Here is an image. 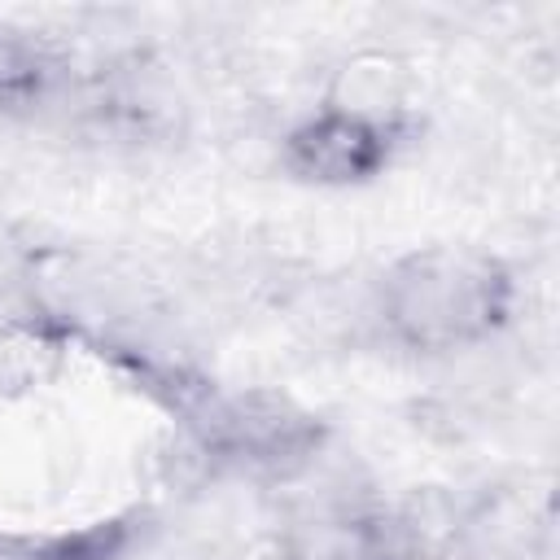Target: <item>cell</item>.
Returning a JSON list of instances; mask_svg holds the SVG:
<instances>
[{"label": "cell", "instance_id": "cell-5", "mask_svg": "<svg viewBox=\"0 0 560 560\" xmlns=\"http://www.w3.org/2000/svg\"><path fill=\"white\" fill-rule=\"evenodd\" d=\"M61 341L35 324H0V398H18L57 372Z\"/></svg>", "mask_w": 560, "mask_h": 560}, {"label": "cell", "instance_id": "cell-4", "mask_svg": "<svg viewBox=\"0 0 560 560\" xmlns=\"http://www.w3.org/2000/svg\"><path fill=\"white\" fill-rule=\"evenodd\" d=\"M214 433L232 446V451H249V455H280V451H298L311 442V424L306 416H298L284 398L271 394H249V398H232L223 407V416L214 420Z\"/></svg>", "mask_w": 560, "mask_h": 560}, {"label": "cell", "instance_id": "cell-2", "mask_svg": "<svg viewBox=\"0 0 560 560\" xmlns=\"http://www.w3.org/2000/svg\"><path fill=\"white\" fill-rule=\"evenodd\" d=\"M402 127L389 122H372L359 114H341V109H319L306 122H298L284 140V166L298 179L311 184H328V188H346V184H363L372 175H381L394 158Z\"/></svg>", "mask_w": 560, "mask_h": 560}, {"label": "cell", "instance_id": "cell-3", "mask_svg": "<svg viewBox=\"0 0 560 560\" xmlns=\"http://www.w3.org/2000/svg\"><path fill=\"white\" fill-rule=\"evenodd\" d=\"M407 92H411V70L402 57L394 52H354L350 61L337 66L324 109H341V114H359L372 122H389L402 127V109H407Z\"/></svg>", "mask_w": 560, "mask_h": 560}, {"label": "cell", "instance_id": "cell-6", "mask_svg": "<svg viewBox=\"0 0 560 560\" xmlns=\"http://www.w3.org/2000/svg\"><path fill=\"white\" fill-rule=\"evenodd\" d=\"M241 560H298V547L289 538H258L241 551Z\"/></svg>", "mask_w": 560, "mask_h": 560}, {"label": "cell", "instance_id": "cell-1", "mask_svg": "<svg viewBox=\"0 0 560 560\" xmlns=\"http://www.w3.org/2000/svg\"><path fill=\"white\" fill-rule=\"evenodd\" d=\"M516 302L503 258L472 245L402 254L381 280L385 332L411 350H459L494 337Z\"/></svg>", "mask_w": 560, "mask_h": 560}]
</instances>
